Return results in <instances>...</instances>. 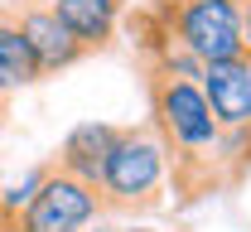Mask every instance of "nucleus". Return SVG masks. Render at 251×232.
<instances>
[{
  "instance_id": "obj_8",
  "label": "nucleus",
  "mask_w": 251,
  "mask_h": 232,
  "mask_svg": "<svg viewBox=\"0 0 251 232\" xmlns=\"http://www.w3.org/2000/svg\"><path fill=\"white\" fill-rule=\"evenodd\" d=\"M34 82H44V77L34 68L29 44H25V34L15 25V15H0V116L10 111V97L34 87Z\"/></svg>"
},
{
  "instance_id": "obj_3",
  "label": "nucleus",
  "mask_w": 251,
  "mask_h": 232,
  "mask_svg": "<svg viewBox=\"0 0 251 232\" xmlns=\"http://www.w3.org/2000/svg\"><path fill=\"white\" fill-rule=\"evenodd\" d=\"M97 213H101V199H97L92 184L63 174V169L49 160L39 189H34L29 203L10 218V228H20V232H87V223H92Z\"/></svg>"
},
{
  "instance_id": "obj_1",
  "label": "nucleus",
  "mask_w": 251,
  "mask_h": 232,
  "mask_svg": "<svg viewBox=\"0 0 251 232\" xmlns=\"http://www.w3.org/2000/svg\"><path fill=\"white\" fill-rule=\"evenodd\" d=\"M92 189L101 199V213H155V208H164L169 165H164V145H159L150 121L121 126Z\"/></svg>"
},
{
  "instance_id": "obj_2",
  "label": "nucleus",
  "mask_w": 251,
  "mask_h": 232,
  "mask_svg": "<svg viewBox=\"0 0 251 232\" xmlns=\"http://www.w3.org/2000/svg\"><path fill=\"white\" fill-rule=\"evenodd\" d=\"M242 5L247 0H155L150 10L164 20L174 44L188 49L208 68V63L247 53L242 49Z\"/></svg>"
},
{
  "instance_id": "obj_6",
  "label": "nucleus",
  "mask_w": 251,
  "mask_h": 232,
  "mask_svg": "<svg viewBox=\"0 0 251 232\" xmlns=\"http://www.w3.org/2000/svg\"><path fill=\"white\" fill-rule=\"evenodd\" d=\"M49 10L87 53H101L126 20V0H49Z\"/></svg>"
},
{
  "instance_id": "obj_4",
  "label": "nucleus",
  "mask_w": 251,
  "mask_h": 232,
  "mask_svg": "<svg viewBox=\"0 0 251 232\" xmlns=\"http://www.w3.org/2000/svg\"><path fill=\"white\" fill-rule=\"evenodd\" d=\"M10 15H15V25H20V34H25V44H29L39 77L68 73L73 63L87 58V49L63 29V20L49 10V0H29V5H20V10H10Z\"/></svg>"
},
{
  "instance_id": "obj_11",
  "label": "nucleus",
  "mask_w": 251,
  "mask_h": 232,
  "mask_svg": "<svg viewBox=\"0 0 251 232\" xmlns=\"http://www.w3.org/2000/svg\"><path fill=\"white\" fill-rule=\"evenodd\" d=\"M121 232H155V228H121Z\"/></svg>"
},
{
  "instance_id": "obj_7",
  "label": "nucleus",
  "mask_w": 251,
  "mask_h": 232,
  "mask_svg": "<svg viewBox=\"0 0 251 232\" xmlns=\"http://www.w3.org/2000/svg\"><path fill=\"white\" fill-rule=\"evenodd\" d=\"M116 135H121V126H111V121H82V126H73L63 135V145L53 150V165L63 174H73V179L97 184V174H101L111 145H116Z\"/></svg>"
},
{
  "instance_id": "obj_9",
  "label": "nucleus",
  "mask_w": 251,
  "mask_h": 232,
  "mask_svg": "<svg viewBox=\"0 0 251 232\" xmlns=\"http://www.w3.org/2000/svg\"><path fill=\"white\" fill-rule=\"evenodd\" d=\"M242 49H247V58H251V0L242 5Z\"/></svg>"
},
{
  "instance_id": "obj_10",
  "label": "nucleus",
  "mask_w": 251,
  "mask_h": 232,
  "mask_svg": "<svg viewBox=\"0 0 251 232\" xmlns=\"http://www.w3.org/2000/svg\"><path fill=\"white\" fill-rule=\"evenodd\" d=\"M10 228V213H5V194H0V232Z\"/></svg>"
},
{
  "instance_id": "obj_5",
  "label": "nucleus",
  "mask_w": 251,
  "mask_h": 232,
  "mask_svg": "<svg viewBox=\"0 0 251 232\" xmlns=\"http://www.w3.org/2000/svg\"><path fill=\"white\" fill-rule=\"evenodd\" d=\"M198 87H203V97H208V106H213L222 131L251 126V58L247 53L208 63L203 77H198Z\"/></svg>"
},
{
  "instance_id": "obj_12",
  "label": "nucleus",
  "mask_w": 251,
  "mask_h": 232,
  "mask_svg": "<svg viewBox=\"0 0 251 232\" xmlns=\"http://www.w3.org/2000/svg\"><path fill=\"white\" fill-rule=\"evenodd\" d=\"M5 232H20V228H5Z\"/></svg>"
}]
</instances>
